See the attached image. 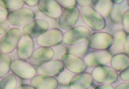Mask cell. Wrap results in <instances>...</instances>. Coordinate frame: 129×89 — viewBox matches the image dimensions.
Masks as SVG:
<instances>
[{
	"label": "cell",
	"mask_w": 129,
	"mask_h": 89,
	"mask_svg": "<svg viewBox=\"0 0 129 89\" xmlns=\"http://www.w3.org/2000/svg\"><path fill=\"white\" fill-rule=\"evenodd\" d=\"M80 16L83 22L91 29L95 32L104 30L106 25L105 19L90 6L82 7Z\"/></svg>",
	"instance_id": "6da1fadb"
},
{
	"label": "cell",
	"mask_w": 129,
	"mask_h": 89,
	"mask_svg": "<svg viewBox=\"0 0 129 89\" xmlns=\"http://www.w3.org/2000/svg\"><path fill=\"white\" fill-rule=\"evenodd\" d=\"M90 35L91 31L88 27L76 26L64 33L62 43L68 46L79 44L87 41Z\"/></svg>",
	"instance_id": "7a4b0ae2"
},
{
	"label": "cell",
	"mask_w": 129,
	"mask_h": 89,
	"mask_svg": "<svg viewBox=\"0 0 129 89\" xmlns=\"http://www.w3.org/2000/svg\"><path fill=\"white\" fill-rule=\"evenodd\" d=\"M23 38L22 31L17 28H10L0 39V52L10 54L14 51Z\"/></svg>",
	"instance_id": "3957f363"
},
{
	"label": "cell",
	"mask_w": 129,
	"mask_h": 89,
	"mask_svg": "<svg viewBox=\"0 0 129 89\" xmlns=\"http://www.w3.org/2000/svg\"><path fill=\"white\" fill-rule=\"evenodd\" d=\"M91 74L94 81L99 84L113 85L117 82L119 77L118 72L109 65L95 67Z\"/></svg>",
	"instance_id": "277c9868"
},
{
	"label": "cell",
	"mask_w": 129,
	"mask_h": 89,
	"mask_svg": "<svg viewBox=\"0 0 129 89\" xmlns=\"http://www.w3.org/2000/svg\"><path fill=\"white\" fill-rule=\"evenodd\" d=\"M35 11L29 8L22 7L8 12L6 19L14 26L25 25L35 19Z\"/></svg>",
	"instance_id": "5b68a950"
},
{
	"label": "cell",
	"mask_w": 129,
	"mask_h": 89,
	"mask_svg": "<svg viewBox=\"0 0 129 89\" xmlns=\"http://www.w3.org/2000/svg\"><path fill=\"white\" fill-rule=\"evenodd\" d=\"M11 71L17 78L26 80H30L37 74L36 68L28 61L19 58L12 61Z\"/></svg>",
	"instance_id": "8992f818"
},
{
	"label": "cell",
	"mask_w": 129,
	"mask_h": 89,
	"mask_svg": "<svg viewBox=\"0 0 129 89\" xmlns=\"http://www.w3.org/2000/svg\"><path fill=\"white\" fill-rule=\"evenodd\" d=\"M112 56L108 50H92L89 51L83 59L88 68H94L98 66L109 65Z\"/></svg>",
	"instance_id": "52a82bcc"
},
{
	"label": "cell",
	"mask_w": 129,
	"mask_h": 89,
	"mask_svg": "<svg viewBox=\"0 0 129 89\" xmlns=\"http://www.w3.org/2000/svg\"><path fill=\"white\" fill-rule=\"evenodd\" d=\"M80 11L77 6L64 8L57 20L59 28L67 30L74 27L80 17Z\"/></svg>",
	"instance_id": "ba28073f"
},
{
	"label": "cell",
	"mask_w": 129,
	"mask_h": 89,
	"mask_svg": "<svg viewBox=\"0 0 129 89\" xmlns=\"http://www.w3.org/2000/svg\"><path fill=\"white\" fill-rule=\"evenodd\" d=\"M113 41V36L105 32H96L90 35L88 40L89 49L92 50H109Z\"/></svg>",
	"instance_id": "9c48e42d"
},
{
	"label": "cell",
	"mask_w": 129,
	"mask_h": 89,
	"mask_svg": "<svg viewBox=\"0 0 129 89\" xmlns=\"http://www.w3.org/2000/svg\"><path fill=\"white\" fill-rule=\"evenodd\" d=\"M49 24L42 19H35L24 26L22 30L23 37L34 39L41 36L49 29Z\"/></svg>",
	"instance_id": "30bf717a"
},
{
	"label": "cell",
	"mask_w": 129,
	"mask_h": 89,
	"mask_svg": "<svg viewBox=\"0 0 129 89\" xmlns=\"http://www.w3.org/2000/svg\"><path fill=\"white\" fill-rule=\"evenodd\" d=\"M54 55L51 47L40 46L34 49L27 61L34 67L38 68L53 59Z\"/></svg>",
	"instance_id": "8fae6325"
},
{
	"label": "cell",
	"mask_w": 129,
	"mask_h": 89,
	"mask_svg": "<svg viewBox=\"0 0 129 89\" xmlns=\"http://www.w3.org/2000/svg\"><path fill=\"white\" fill-rule=\"evenodd\" d=\"M61 61L64 68L74 74L86 72L88 68L82 58L69 52L63 55Z\"/></svg>",
	"instance_id": "7c38bea8"
},
{
	"label": "cell",
	"mask_w": 129,
	"mask_h": 89,
	"mask_svg": "<svg viewBox=\"0 0 129 89\" xmlns=\"http://www.w3.org/2000/svg\"><path fill=\"white\" fill-rule=\"evenodd\" d=\"M63 33L59 28L49 29L46 32L36 39L40 46L52 47L62 42Z\"/></svg>",
	"instance_id": "4fadbf2b"
},
{
	"label": "cell",
	"mask_w": 129,
	"mask_h": 89,
	"mask_svg": "<svg viewBox=\"0 0 129 89\" xmlns=\"http://www.w3.org/2000/svg\"><path fill=\"white\" fill-rule=\"evenodd\" d=\"M39 10L45 16L52 19H58L62 11L57 1L54 0H39L37 4Z\"/></svg>",
	"instance_id": "5bb4252c"
},
{
	"label": "cell",
	"mask_w": 129,
	"mask_h": 89,
	"mask_svg": "<svg viewBox=\"0 0 129 89\" xmlns=\"http://www.w3.org/2000/svg\"><path fill=\"white\" fill-rule=\"evenodd\" d=\"M29 84L35 89H57L59 86L56 77L44 74H36L30 80Z\"/></svg>",
	"instance_id": "9a60e30c"
},
{
	"label": "cell",
	"mask_w": 129,
	"mask_h": 89,
	"mask_svg": "<svg viewBox=\"0 0 129 89\" xmlns=\"http://www.w3.org/2000/svg\"><path fill=\"white\" fill-rule=\"evenodd\" d=\"M64 69L61 60L53 59L36 68L37 74H44L56 77Z\"/></svg>",
	"instance_id": "2e32d148"
},
{
	"label": "cell",
	"mask_w": 129,
	"mask_h": 89,
	"mask_svg": "<svg viewBox=\"0 0 129 89\" xmlns=\"http://www.w3.org/2000/svg\"><path fill=\"white\" fill-rule=\"evenodd\" d=\"M94 82L91 74L85 72L75 74L69 86L70 89H88L94 85Z\"/></svg>",
	"instance_id": "e0dca14e"
},
{
	"label": "cell",
	"mask_w": 129,
	"mask_h": 89,
	"mask_svg": "<svg viewBox=\"0 0 129 89\" xmlns=\"http://www.w3.org/2000/svg\"><path fill=\"white\" fill-rule=\"evenodd\" d=\"M35 42L33 39L23 37L16 49L18 58L28 61L35 49Z\"/></svg>",
	"instance_id": "ac0fdd59"
},
{
	"label": "cell",
	"mask_w": 129,
	"mask_h": 89,
	"mask_svg": "<svg viewBox=\"0 0 129 89\" xmlns=\"http://www.w3.org/2000/svg\"><path fill=\"white\" fill-rule=\"evenodd\" d=\"M127 34L124 30H120L113 35V41L109 51L112 55L124 52V45Z\"/></svg>",
	"instance_id": "d6986e66"
},
{
	"label": "cell",
	"mask_w": 129,
	"mask_h": 89,
	"mask_svg": "<svg viewBox=\"0 0 129 89\" xmlns=\"http://www.w3.org/2000/svg\"><path fill=\"white\" fill-rule=\"evenodd\" d=\"M110 66L117 72H121L129 66V57L124 52L118 53L112 56Z\"/></svg>",
	"instance_id": "ffe728a7"
},
{
	"label": "cell",
	"mask_w": 129,
	"mask_h": 89,
	"mask_svg": "<svg viewBox=\"0 0 129 89\" xmlns=\"http://www.w3.org/2000/svg\"><path fill=\"white\" fill-rule=\"evenodd\" d=\"M128 9L129 7L127 1H124L120 4H114L109 17L114 22L122 23L123 16Z\"/></svg>",
	"instance_id": "44dd1931"
},
{
	"label": "cell",
	"mask_w": 129,
	"mask_h": 89,
	"mask_svg": "<svg viewBox=\"0 0 129 89\" xmlns=\"http://www.w3.org/2000/svg\"><path fill=\"white\" fill-rule=\"evenodd\" d=\"M113 5L112 1L98 0L93 1L91 7L106 19L110 16Z\"/></svg>",
	"instance_id": "7402d4cb"
},
{
	"label": "cell",
	"mask_w": 129,
	"mask_h": 89,
	"mask_svg": "<svg viewBox=\"0 0 129 89\" xmlns=\"http://www.w3.org/2000/svg\"><path fill=\"white\" fill-rule=\"evenodd\" d=\"M12 62L9 54L0 52V79L10 73Z\"/></svg>",
	"instance_id": "603a6c76"
},
{
	"label": "cell",
	"mask_w": 129,
	"mask_h": 89,
	"mask_svg": "<svg viewBox=\"0 0 129 89\" xmlns=\"http://www.w3.org/2000/svg\"><path fill=\"white\" fill-rule=\"evenodd\" d=\"M67 46V52L73 54L82 58L89 51L88 40L79 44Z\"/></svg>",
	"instance_id": "cb8c5ba5"
},
{
	"label": "cell",
	"mask_w": 129,
	"mask_h": 89,
	"mask_svg": "<svg viewBox=\"0 0 129 89\" xmlns=\"http://www.w3.org/2000/svg\"><path fill=\"white\" fill-rule=\"evenodd\" d=\"M17 86V77L12 73L0 80V89H16Z\"/></svg>",
	"instance_id": "d4e9b609"
},
{
	"label": "cell",
	"mask_w": 129,
	"mask_h": 89,
	"mask_svg": "<svg viewBox=\"0 0 129 89\" xmlns=\"http://www.w3.org/2000/svg\"><path fill=\"white\" fill-rule=\"evenodd\" d=\"M24 1H0V6L5 10L10 11L23 7Z\"/></svg>",
	"instance_id": "484cf974"
},
{
	"label": "cell",
	"mask_w": 129,
	"mask_h": 89,
	"mask_svg": "<svg viewBox=\"0 0 129 89\" xmlns=\"http://www.w3.org/2000/svg\"><path fill=\"white\" fill-rule=\"evenodd\" d=\"M105 19L106 20V25L104 30L106 32L113 36L116 32L120 30H123L122 23L114 22L109 17Z\"/></svg>",
	"instance_id": "4316f807"
},
{
	"label": "cell",
	"mask_w": 129,
	"mask_h": 89,
	"mask_svg": "<svg viewBox=\"0 0 129 89\" xmlns=\"http://www.w3.org/2000/svg\"><path fill=\"white\" fill-rule=\"evenodd\" d=\"M75 75L64 68L56 78L59 83V85L69 86L72 78Z\"/></svg>",
	"instance_id": "83f0119b"
},
{
	"label": "cell",
	"mask_w": 129,
	"mask_h": 89,
	"mask_svg": "<svg viewBox=\"0 0 129 89\" xmlns=\"http://www.w3.org/2000/svg\"><path fill=\"white\" fill-rule=\"evenodd\" d=\"M35 12V19H42L47 21L49 24V29L59 28V27L57 19H52L45 16L40 12L38 10L36 11Z\"/></svg>",
	"instance_id": "f1b7e54d"
},
{
	"label": "cell",
	"mask_w": 129,
	"mask_h": 89,
	"mask_svg": "<svg viewBox=\"0 0 129 89\" xmlns=\"http://www.w3.org/2000/svg\"><path fill=\"white\" fill-rule=\"evenodd\" d=\"M54 51V59L61 60L63 55L67 52V45L62 42L59 44L52 47Z\"/></svg>",
	"instance_id": "f546056e"
},
{
	"label": "cell",
	"mask_w": 129,
	"mask_h": 89,
	"mask_svg": "<svg viewBox=\"0 0 129 89\" xmlns=\"http://www.w3.org/2000/svg\"><path fill=\"white\" fill-rule=\"evenodd\" d=\"M10 28V24L6 19L0 18V35H4Z\"/></svg>",
	"instance_id": "4dcf8cb0"
},
{
	"label": "cell",
	"mask_w": 129,
	"mask_h": 89,
	"mask_svg": "<svg viewBox=\"0 0 129 89\" xmlns=\"http://www.w3.org/2000/svg\"><path fill=\"white\" fill-rule=\"evenodd\" d=\"M123 30L126 34L129 33V9L125 12L122 20Z\"/></svg>",
	"instance_id": "1f68e13d"
},
{
	"label": "cell",
	"mask_w": 129,
	"mask_h": 89,
	"mask_svg": "<svg viewBox=\"0 0 129 89\" xmlns=\"http://www.w3.org/2000/svg\"><path fill=\"white\" fill-rule=\"evenodd\" d=\"M62 8H67L71 6H77V1H57Z\"/></svg>",
	"instance_id": "d6a6232c"
},
{
	"label": "cell",
	"mask_w": 129,
	"mask_h": 89,
	"mask_svg": "<svg viewBox=\"0 0 129 89\" xmlns=\"http://www.w3.org/2000/svg\"><path fill=\"white\" fill-rule=\"evenodd\" d=\"M120 78L123 82H129V66L119 74Z\"/></svg>",
	"instance_id": "836d02e7"
},
{
	"label": "cell",
	"mask_w": 129,
	"mask_h": 89,
	"mask_svg": "<svg viewBox=\"0 0 129 89\" xmlns=\"http://www.w3.org/2000/svg\"><path fill=\"white\" fill-rule=\"evenodd\" d=\"M93 1H77V5L79 7H86V6H91Z\"/></svg>",
	"instance_id": "e575fe53"
},
{
	"label": "cell",
	"mask_w": 129,
	"mask_h": 89,
	"mask_svg": "<svg viewBox=\"0 0 129 89\" xmlns=\"http://www.w3.org/2000/svg\"><path fill=\"white\" fill-rule=\"evenodd\" d=\"M124 52L129 57V33L126 35L124 44Z\"/></svg>",
	"instance_id": "d590c367"
},
{
	"label": "cell",
	"mask_w": 129,
	"mask_h": 89,
	"mask_svg": "<svg viewBox=\"0 0 129 89\" xmlns=\"http://www.w3.org/2000/svg\"><path fill=\"white\" fill-rule=\"evenodd\" d=\"M94 89H114V87L112 84H99Z\"/></svg>",
	"instance_id": "8d00e7d4"
},
{
	"label": "cell",
	"mask_w": 129,
	"mask_h": 89,
	"mask_svg": "<svg viewBox=\"0 0 129 89\" xmlns=\"http://www.w3.org/2000/svg\"><path fill=\"white\" fill-rule=\"evenodd\" d=\"M114 89H129V82L121 83L116 86Z\"/></svg>",
	"instance_id": "74e56055"
},
{
	"label": "cell",
	"mask_w": 129,
	"mask_h": 89,
	"mask_svg": "<svg viewBox=\"0 0 129 89\" xmlns=\"http://www.w3.org/2000/svg\"><path fill=\"white\" fill-rule=\"evenodd\" d=\"M9 11L0 6V18L6 19Z\"/></svg>",
	"instance_id": "f35d334b"
},
{
	"label": "cell",
	"mask_w": 129,
	"mask_h": 89,
	"mask_svg": "<svg viewBox=\"0 0 129 89\" xmlns=\"http://www.w3.org/2000/svg\"><path fill=\"white\" fill-rule=\"evenodd\" d=\"M38 1H24L25 4L29 7H34L37 5Z\"/></svg>",
	"instance_id": "ab89813d"
},
{
	"label": "cell",
	"mask_w": 129,
	"mask_h": 89,
	"mask_svg": "<svg viewBox=\"0 0 129 89\" xmlns=\"http://www.w3.org/2000/svg\"><path fill=\"white\" fill-rule=\"evenodd\" d=\"M16 89H35L30 85H23L17 86Z\"/></svg>",
	"instance_id": "60d3db41"
},
{
	"label": "cell",
	"mask_w": 129,
	"mask_h": 89,
	"mask_svg": "<svg viewBox=\"0 0 129 89\" xmlns=\"http://www.w3.org/2000/svg\"><path fill=\"white\" fill-rule=\"evenodd\" d=\"M112 2L114 4H122L124 2L123 0H119V1H112Z\"/></svg>",
	"instance_id": "b9f144b4"
},
{
	"label": "cell",
	"mask_w": 129,
	"mask_h": 89,
	"mask_svg": "<svg viewBox=\"0 0 129 89\" xmlns=\"http://www.w3.org/2000/svg\"><path fill=\"white\" fill-rule=\"evenodd\" d=\"M57 89H70L69 86L59 85Z\"/></svg>",
	"instance_id": "7bdbcfd3"
},
{
	"label": "cell",
	"mask_w": 129,
	"mask_h": 89,
	"mask_svg": "<svg viewBox=\"0 0 129 89\" xmlns=\"http://www.w3.org/2000/svg\"><path fill=\"white\" fill-rule=\"evenodd\" d=\"M127 4H128V5L129 7V0H128V1H127Z\"/></svg>",
	"instance_id": "ee69618b"
}]
</instances>
